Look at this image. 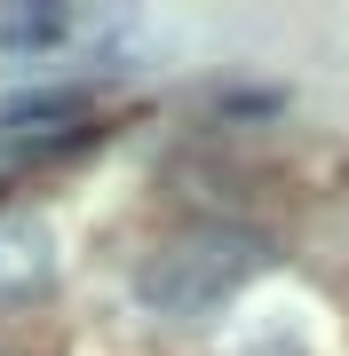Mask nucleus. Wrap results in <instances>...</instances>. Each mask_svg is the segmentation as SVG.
<instances>
[{
	"mask_svg": "<svg viewBox=\"0 0 349 356\" xmlns=\"http://www.w3.org/2000/svg\"><path fill=\"white\" fill-rule=\"evenodd\" d=\"M270 261V238L262 229H238V222H207V229H191V238H175V245H159L151 261H143V309L151 317H167V325H199V317H215L231 293L254 277V269Z\"/></svg>",
	"mask_w": 349,
	"mask_h": 356,
	"instance_id": "obj_1",
	"label": "nucleus"
},
{
	"mask_svg": "<svg viewBox=\"0 0 349 356\" xmlns=\"http://www.w3.org/2000/svg\"><path fill=\"white\" fill-rule=\"evenodd\" d=\"M95 95L88 88H24L0 103V159H40V151H64V143L88 135Z\"/></svg>",
	"mask_w": 349,
	"mask_h": 356,
	"instance_id": "obj_2",
	"label": "nucleus"
},
{
	"mask_svg": "<svg viewBox=\"0 0 349 356\" xmlns=\"http://www.w3.org/2000/svg\"><path fill=\"white\" fill-rule=\"evenodd\" d=\"M56 277V238L32 214H0V301H32Z\"/></svg>",
	"mask_w": 349,
	"mask_h": 356,
	"instance_id": "obj_3",
	"label": "nucleus"
},
{
	"mask_svg": "<svg viewBox=\"0 0 349 356\" xmlns=\"http://www.w3.org/2000/svg\"><path fill=\"white\" fill-rule=\"evenodd\" d=\"M72 40V8L64 0H24V8H0V56H48Z\"/></svg>",
	"mask_w": 349,
	"mask_h": 356,
	"instance_id": "obj_4",
	"label": "nucleus"
}]
</instances>
